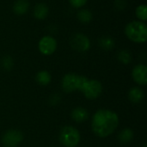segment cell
Masks as SVG:
<instances>
[{
	"mask_svg": "<svg viewBox=\"0 0 147 147\" xmlns=\"http://www.w3.org/2000/svg\"><path fill=\"white\" fill-rule=\"evenodd\" d=\"M119 125V117L117 114L109 109H100L93 116L91 127L94 134L105 138L115 132Z\"/></svg>",
	"mask_w": 147,
	"mask_h": 147,
	"instance_id": "cell-1",
	"label": "cell"
},
{
	"mask_svg": "<svg viewBox=\"0 0 147 147\" xmlns=\"http://www.w3.org/2000/svg\"><path fill=\"white\" fill-rule=\"evenodd\" d=\"M125 34L135 43H145L147 40L146 24L141 21H133L126 26Z\"/></svg>",
	"mask_w": 147,
	"mask_h": 147,
	"instance_id": "cell-2",
	"label": "cell"
},
{
	"mask_svg": "<svg viewBox=\"0 0 147 147\" xmlns=\"http://www.w3.org/2000/svg\"><path fill=\"white\" fill-rule=\"evenodd\" d=\"M88 78L84 76L69 73L63 77L61 85L62 89L66 93H71L75 90H80L87 82Z\"/></svg>",
	"mask_w": 147,
	"mask_h": 147,
	"instance_id": "cell-3",
	"label": "cell"
},
{
	"mask_svg": "<svg viewBox=\"0 0 147 147\" xmlns=\"http://www.w3.org/2000/svg\"><path fill=\"white\" fill-rule=\"evenodd\" d=\"M59 141L65 147H76L80 142V134L77 128L65 126L60 131Z\"/></svg>",
	"mask_w": 147,
	"mask_h": 147,
	"instance_id": "cell-4",
	"label": "cell"
},
{
	"mask_svg": "<svg viewBox=\"0 0 147 147\" xmlns=\"http://www.w3.org/2000/svg\"><path fill=\"white\" fill-rule=\"evenodd\" d=\"M84 96L90 100L96 99L102 92V85L101 82L96 79L87 80L81 90Z\"/></svg>",
	"mask_w": 147,
	"mask_h": 147,
	"instance_id": "cell-5",
	"label": "cell"
},
{
	"mask_svg": "<svg viewBox=\"0 0 147 147\" xmlns=\"http://www.w3.org/2000/svg\"><path fill=\"white\" fill-rule=\"evenodd\" d=\"M71 47L78 52H86L90 47V39L82 33L74 34L70 40Z\"/></svg>",
	"mask_w": 147,
	"mask_h": 147,
	"instance_id": "cell-6",
	"label": "cell"
},
{
	"mask_svg": "<svg viewBox=\"0 0 147 147\" xmlns=\"http://www.w3.org/2000/svg\"><path fill=\"white\" fill-rule=\"evenodd\" d=\"M23 140V134L16 129H11L5 132L2 138V143L4 147H16Z\"/></svg>",
	"mask_w": 147,
	"mask_h": 147,
	"instance_id": "cell-7",
	"label": "cell"
},
{
	"mask_svg": "<svg viewBox=\"0 0 147 147\" xmlns=\"http://www.w3.org/2000/svg\"><path fill=\"white\" fill-rule=\"evenodd\" d=\"M38 48L43 55H51L57 49V40L51 35L43 36L39 40Z\"/></svg>",
	"mask_w": 147,
	"mask_h": 147,
	"instance_id": "cell-8",
	"label": "cell"
},
{
	"mask_svg": "<svg viewBox=\"0 0 147 147\" xmlns=\"http://www.w3.org/2000/svg\"><path fill=\"white\" fill-rule=\"evenodd\" d=\"M134 80L140 85H146L147 84V66L146 65H137L132 71Z\"/></svg>",
	"mask_w": 147,
	"mask_h": 147,
	"instance_id": "cell-9",
	"label": "cell"
},
{
	"mask_svg": "<svg viewBox=\"0 0 147 147\" xmlns=\"http://www.w3.org/2000/svg\"><path fill=\"white\" fill-rule=\"evenodd\" d=\"M71 115V118L73 119L74 121H76L78 123H81V122H84V121L88 120L89 112L87 109L81 108V107H78V108H76L72 110Z\"/></svg>",
	"mask_w": 147,
	"mask_h": 147,
	"instance_id": "cell-10",
	"label": "cell"
},
{
	"mask_svg": "<svg viewBox=\"0 0 147 147\" xmlns=\"http://www.w3.org/2000/svg\"><path fill=\"white\" fill-rule=\"evenodd\" d=\"M49 12L48 6L44 3H37L34 8V16L38 20H43L45 19Z\"/></svg>",
	"mask_w": 147,
	"mask_h": 147,
	"instance_id": "cell-11",
	"label": "cell"
},
{
	"mask_svg": "<svg viewBox=\"0 0 147 147\" xmlns=\"http://www.w3.org/2000/svg\"><path fill=\"white\" fill-rule=\"evenodd\" d=\"M29 9V2L28 0H17L13 5V11L18 16L25 15Z\"/></svg>",
	"mask_w": 147,
	"mask_h": 147,
	"instance_id": "cell-12",
	"label": "cell"
},
{
	"mask_svg": "<svg viewBox=\"0 0 147 147\" xmlns=\"http://www.w3.org/2000/svg\"><path fill=\"white\" fill-rule=\"evenodd\" d=\"M144 91L140 87H134L129 90L128 97L129 100L134 103H139L144 99Z\"/></svg>",
	"mask_w": 147,
	"mask_h": 147,
	"instance_id": "cell-13",
	"label": "cell"
},
{
	"mask_svg": "<svg viewBox=\"0 0 147 147\" xmlns=\"http://www.w3.org/2000/svg\"><path fill=\"white\" fill-rule=\"evenodd\" d=\"M35 78H36V81L39 84L46 86L51 82L52 77H51V74L47 71H40L36 74Z\"/></svg>",
	"mask_w": 147,
	"mask_h": 147,
	"instance_id": "cell-14",
	"label": "cell"
},
{
	"mask_svg": "<svg viewBox=\"0 0 147 147\" xmlns=\"http://www.w3.org/2000/svg\"><path fill=\"white\" fill-rule=\"evenodd\" d=\"M119 141L122 144H127L134 139V132L129 128L123 129L118 135Z\"/></svg>",
	"mask_w": 147,
	"mask_h": 147,
	"instance_id": "cell-15",
	"label": "cell"
},
{
	"mask_svg": "<svg viewBox=\"0 0 147 147\" xmlns=\"http://www.w3.org/2000/svg\"><path fill=\"white\" fill-rule=\"evenodd\" d=\"M99 46L101 47V48H102L103 50H111L115 47V40L109 36H103L99 40Z\"/></svg>",
	"mask_w": 147,
	"mask_h": 147,
	"instance_id": "cell-16",
	"label": "cell"
},
{
	"mask_svg": "<svg viewBox=\"0 0 147 147\" xmlns=\"http://www.w3.org/2000/svg\"><path fill=\"white\" fill-rule=\"evenodd\" d=\"M77 17L79 20V22L83 23H89L92 20V12L87 9H83L79 10L77 14Z\"/></svg>",
	"mask_w": 147,
	"mask_h": 147,
	"instance_id": "cell-17",
	"label": "cell"
},
{
	"mask_svg": "<svg viewBox=\"0 0 147 147\" xmlns=\"http://www.w3.org/2000/svg\"><path fill=\"white\" fill-rule=\"evenodd\" d=\"M117 58H118L119 61L124 65H128L132 61V54L127 50H121L118 53Z\"/></svg>",
	"mask_w": 147,
	"mask_h": 147,
	"instance_id": "cell-18",
	"label": "cell"
},
{
	"mask_svg": "<svg viewBox=\"0 0 147 147\" xmlns=\"http://www.w3.org/2000/svg\"><path fill=\"white\" fill-rule=\"evenodd\" d=\"M136 16L141 22H146L147 19V6L143 3L136 8Z\"/></svg>",
	"mask_w": 147,
	"mask_h": 147,
	"instance_id": "cell-19",
	"label": "cell"
},
{
	"mask_svg": "<svg viewBox=\"0 0 147 147\" xmlns=\"http://www.w3.org/2000/svg\"><path fill=\"white\" fill-rule=\"evenodd\" d=\"M2 66L4 70L9 71L13 67V59L9 56H6L2 59Z\"/></svg>",
	"mask_w": 147,
	"mask_h": 147,
	"instance_id": "cell-20",
	"label": "cell"
},
{
	"mask_svg": "<svg viewBox=\"0 0 147 147\" xmlns=\"http://www.w3.org/2000/svg\"><path fill=\"white\" fill-rule=\"evenodd\" d=\"M87 1L88 0H69L71 6H73L74 8H78V9L84 6L86 4Z\"/></svg>",
	"mask_w": 147,
	"mask_h": 147,
	"instance_id": "cell-21",
	"label": "cell"
},
{
	"mask_svg": "<svg viewBox=\"0 0 147 147\" xmlns=\"http://www.w3.org/2000/svg\"><path fill=\"white\" fill-rule=\"evenodd\" d=\"M143 147H147V145H146V144H145V145L143 146Z\"/></svg>",
	"mask_w": 147,
	"mask_h": 147,
	"instance_id": "cell-22",
	"label": "cell"
}]
</instances>
